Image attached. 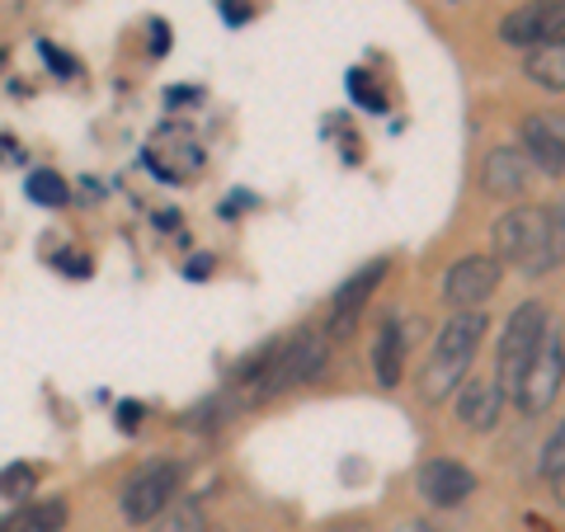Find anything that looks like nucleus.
Returning a JSON list of instances; mask_svg holds the SVG:
<instances>
[{
    "label": "nucleus",
    "instance_id": "f257e3e1",
    "mask_svg": "<svg viewBox=\"0 0 565 532\" xmlns=\"http://www.w3.org/2000/svg\"><path fill=\"white\" fill-rule=\"evenodd\" d=\"M490 241H494V259L519 269L527 278H542V274H556L561 269V208H509L500 222L490 226Z\"/></svg>",
    "mask_w": 565,
    "mask_h": 532
},
{
    "label": "nucleus",
    "instance_id": "f03ea898",
    "mask_svg": "<svg viewBox=\"0 0 565 532\" xmlns=\"http://www.w3.org/2000/svg\"><path fill=\"white\" fill-rule=\"evenodd\" d=\"M330 363V334L326 330H297L292 340H282L274 349H264L245 372L250 382V401H274L292 386H307L326 372Z\"/></svg>",
    "mask_w": 565,
    "mask_h": 532
},
{
    "label": "nucleus",
    "instance_id": "7ed1b4c3",
    "mask_svg": "<svg viewBox=\"0 0 565 532\" xmlns=\"http://www.w3.org/2000/svg\"><path fill=\"white\" fill-rule=\"evenodd\" d=\"M481 340H486V311H457L429 349V363L419 372V396L434 405L448 401L467 382L476 353H481Z\"/></svg>",
    "mask_w": 565,
    "mask_h": 532
},
{
    "label": "nucleus",
    "instance_id": "20e7f679",
    "mask_svg": "<svg viewBox=\"0 0 565 532\" xmlns=\"http://www.w3.org/2000/svg\"><path fill=\"white\" fill-rule=\"evenodd\" d=\"M561 377H565V344H561V326L552 321L542 334V344L533 349V359H527L519 386H514L519 411L523 415H546L561 396Z\"/></svg>",
    "mask_w": 565,
    "mask_h": 532
},
{
    "label": "nucleus",
    "instance_id": "39448f33",
    "mask_svg": "<svg viewBox=\"0 0 565 532\" xmlns=\"http://www.w3.org/2000/svg\"><path fill=\"white\" fill-rule=\"evenodd\" d=\"M546 326H552V316H546V301H523V307H514V316H509V326L500 334V392H514L527 359H533V349L542 344Z\"/></svg>",
    "mask_w": 565,
    "mask_h": 532
},
{
    "label": "nucleus",
    "instance_id": "423d86ee",
    "mask_svg": "<svg viewBox=\"0 0 565 532\" xmlns=\"http://www.w3.org/2000/svg\"><path fill=\"white\" fill-rule=\"evenodd\" d=\"M180 494V467L174 462H151L141 467L128 486H122V519L128 523H151L161 519V513L170 509V500Z\"/></svg>",
    "mask_w": 565,
    "mask_h": 532
},
{
    "label": "nucleus",
    "instance_id": "0eeeda50",
    "mask_svg": "<svg viewBox=\"0 0 565 532\" xmlns=\"http://www.w3.org/2000/svg\"><path fill=\"white\" fill-rule=\"evenodd\" d=\"M386 269H392V259H373V264H363L359 274L344 278L340 288H334V297H330V326H326L330 344H334V340H349V334L359 330L363 311H367V297H373V292L382 288Z\"/></svg>",
    "mask_w": 565,
    "mask_h": 532
},
{
    "label": "nucleus",
    "instance_id": "6e6552de",
    "mask_svg": "<svg viewBox=\"0 0 565 532\" xmlns=\"http://www.w3.org/2000/svg\"><path fill=\"white\" fill-rule=\"evenodd\" d=\"M565 39V6L561 0H527L500 20V43L509 47H542Z\"/></svg>",
    "mask_w": 565,
    "mask_h": 532
},
{
    "label": "nucleus",
    "instance_id": "1a4fd4ad",
    "mask_svg": "<svg viewBox=\"0 0 565 532\" xmlns=\"http://www.w3.org/2000/svg\"><path fill=\"white\" fill-rule=\"evenodd\" d=\"M500 259L494 255H467L457 259L448 278H444V297L452 301L457 311H481L486 301L494 297V288H500Z\"/></svg>",
    "mask_w": 565,
    "mask_h": 532
},
{
    "label": "nucleus",
    "instance_id": "9d476101",
    "mask_svg": "<svg viewBox=\"0 0 565 532\" xmlns=\"http://www.w3.org/2000/svg\"><path fill=\"white\" fill-rule=\"evenodd\" d=\"M415 490H419L424 504H434V509H457V504H462L467 494L476 490V476H471L462 462H452V457H429V462L415 471Z\"/></svg>",
    "mask_w": 565,
    "mask_h": 532
},
{
    "label": "nucleus",
    "instance_id": "9b49d317",
    "mask_svg": "<svg viewBox=\"0 0 565 532\" xmlns=\"http://www.w3.org/2000/svg\"><path fill=\"white\" fill-rule=\"evenodd\" d=\"M452 396H457V419H462L471 434H490L504 415V392H500V382H490V377H471L457 386Z\"/></svg>",
    "mask_w": 565,
    "mask_h": 532
},
{
    "label": "nucleus",
    "instance_id": "f8f14e48",
    "mask_svg": "<svg viewBox=\"0 0 565 532\" xmlns=\"http://www.w3.org/2000/svg\"><path fill=\"white\" fill-rule=\"evenodd\" d=\"M523 147L527 156L552 174V180H561V170H565V141H561V118L556 114H533L523 123Z\"/></svg>",
    "mask_w": 565,
    "mask_h": 532
},
{
    "label": "nucleus",
    "instance_id": "ddd939ff",
    "mask_svg": "<svg viewBox=\"0 0 565 532\" xmlns=\"http://www.w3.org/2000/svg\"><path fill=\"white\" fill-rule=\"evenodd\" d=\"M481 184L490 199H519V193L527 189V161L523 151L514 147H500L486 156V170H481Z\"/></svg>",
    "mask_w": 565,
    "mask_h": 532
},
{
    "label": "nucleus",
    "instance_id": "4468645a",
    "mask_svg": "<svg viewBox=\"0 0 565 532\" xmlns=\"http://www.w3.org/2000/svg\"><path fill=\"white\" fill-rule=\"evenodd\" d=\"M66 504L62 500H33L24 509H14L10 519H0V532H62Z\"/></svg>",
    "mask_w": 565,
    "mask_h": 532
},
{
    "label": "nucleus",
    "instance_id": "2eb2a0df",
    "mask_svg": "<svg viewBox=\"0 0 565 532\" xmlns=\"http://www.w3.org/2000/svg\"><path fill=\"white\" fill-rule=\"evenodd\" d=\"M401 368H405V330L396 321H386L377 330V344H373V372H377L382 386H396Z\"/></svg>",
    "mask_w": 565,
    "mask_h": 532
},
{
    "label": "nucleus",
    "instance_id": "dca6fc26",
    "mask_svg": "<svg viewBox=\"0 0 565 532\" xmlns=\"http://www.w3.org/2000/svg\"><path fill=\"white\" fill-rule=\"evenodd\" d=\"M527 76H533V85H542V91L561 95L565 91V47L561 43H542L527 52Z\"/></svg>",
    "mask_w": 565,
    "mask_h": 532
},
{
    "label": "nucleus",
    "instance_id": "f3484780",
    "mask_svg": "<svg viewBox=\"0 0 565 532\" xmlns=\"http://www.w3.org/2000/svg\"><path fill=\"white\" fill-rule=\"evenodd\" d=\"M537 471H542V481L552 486V494L565 490V429H561V424H556V429L546 434V443H542V462H537Z\"/></svg>",
    "mask_w": 565,
    "mask_h": 532
},
{
    "label": "nucleus",
    "instance_id": "a211bd4d",
    "mask_svg": "<svg viewBox=\"0 0 565 532\" xmlns=\"http://www.w3.org/2000/svg\"><path fill=\"white\" fill-rule=\"evenodd\" d=\"M151 523H156L151 532H207L203 509L193 500H170V509L161 513V519H151Z\"/></svg>",
    "mask_w": 565,
    "mask_h": 532
},
{
    "label": "nucleus",
    "instance_id": "6ab92c4d",
    "mask_svg": "<svg viewBox=\"0 0 565 532\" xmlns=\"http://www.w3.org/2000/svg\"><path fill=\"white\" fill-rule=\"evenodd\" d=\"M29 199L43 208H62L66 203V180L57 170H33L29 174Z\"/></svg>",
    "mask_w": 565,
    "mask_h": 532
},
{
    "label": "nucleus",
    "instance_id": "aec40b11",
    "mask_svg": "<svg viewBox=\"0 0 565 532\" xmlns=\"http://www.w3.org/2000/svg\"><path fill=\"white\" fill-rule=\"evenodd\" d=\"M33 486H39V471H33L29 462H14L0 471V494L6 500H20V494H33Z\"/></svg>",
    "mask_w": 565,
    "mask_h": 532
},
{
    "label": "nucleus",
    "instance_id": "412c9836",
    "mask_svg": "<svg viewBox=\"0 0 565 532\" xmlns=\"http://www.w3.org/2000/svg\"><path fill=\"white\" fill-rule=\"evenodd\" d=\"M349 95H353V99H363V104H367V109H373V114H382V109H386V99L373 91V85H367V76H363V71H353V76H349Z\"/></svg>",
    "mask_w": 565,
    "mask_h": 532
},
{
    "label": "nucleus",
    "instance_id": "4be33fe9",
    "mask_svg": "<svg viewBox=\"0 0 565 532\" xmlns=\"http://www.w3.org/2000/svg\"><path fill=\"white\" fill-rule=\"evenodd\" d=\"M222 20L226 24H245L250 20V0H222Z\"/></svg>",
    "mask_w": 565,
    "mask_h": 532
},
{
    "label": "nucleus",
    "instance_id": "5701e85b",
    "mask_svg": "<svg viewBox=\"0 0 565 532\" xmlns=\"http://www.w3.org/2000/svg\"><path fill=\"white\" fill-rule=\"evenodd\" d=\"M57 264H62L71 278H85V274H90V259H85V255H57Z\"/></svg>",
    "mask_w": 565,
    "mask_h": 532
},
{
    "label": "nucleus",
    "instance_id": "b1692460",
    "mask_svg": "<svg viewBox=\"0 0 565 532\" xmlns=\"http://www.w3.org/2000/svg\"><path fill=\"white\" fill-rule=\"evenodd\" d=\"M141 415H147V411H141V405H118V424H122V429H137V424H141Z\"/></svg>",
    "mask_w": 565,
    "mask_h": 532
},
{
    "label": "nucleus",
    "instance_id": "393cba45",
    "mask_svg": "<svg viewBox=\"0 0 565 532\" xmlns=\"http://www.w3.org/2000/svg\"><path fill=\"white\" fill-rule=\"evenodd\" d=\"M212 274V255H199V259H189V278H207Z\"/></svg>",
    "mask_w": 565,
    "mask_h": 532
},
{
    "label": "nucleus",
    "instance_id": "a878e982",
    "mask_svg": "<svg viewBox=\"0 0 565 532\" xmlns=\"http://www.w3.org/2000/svg\"><path fill=\"white\" fill-rule=\"evenodd\" d=\"M151 39H156V43H151V52H166V47H170V43H166V39H170L166 24H151Z\"/></svg>",
    "mask_w": 565,
    "mask_h": 532
},
{
    "label": "nucleus",
    "instance_id": "bb28decb",
    "mask_svg": "<svg viewBox=\"0 0 565 532\" xmlns=\"http://www.w3.org/2000/svg\"><path fill=\"white\" fill-rule=\"evenodd\" d=\"M392 532H434V528H429V523H419V519H411V523H396Z\"/></svg>",
    "mask_w": 565,
    "mask_h": 532
}]
</instances>
